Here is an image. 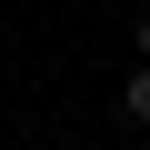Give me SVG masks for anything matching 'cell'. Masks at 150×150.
Listing matches in <instances>:
<instances>
[{"label": "cell", "mask_w": 150, "mask_h": 150, "mask_svg": "<svg viewBox=\"0 0 150 150\" xmlns=\"http://www.w3.org/2000/svg\"><path fill=\"white\" fill-rule=\"evenodd\" d=\"M120 100H130V120H150V60L130 70V80H120Z\"/></svg>", "instance_id": "cell-1"}, {"label": "cell", "mask_w": 150, "mask_h": 150, "mask_svg": "<svg viewBox=\"0 0 150 150\" xmlns=\"http://www.w3.org/2000/svg\"><path fill=\"white\" fill-rule=\"evenodd\" d=\"M140 50H150V20H140Z\"/></svg>", "instance_id": "cell-2"}]
</instances>
